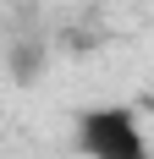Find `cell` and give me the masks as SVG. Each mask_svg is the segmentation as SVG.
I'll return each mask as SVG.
<instances>
[{"label": "cell", "mask_w": 154, "mask_h": 159, "mask_svg": "<svg viewBox=\"0 0 154 159\" xmlns=\"http://www.w3.org/2000/svg\"><path fill=\"white\" fill-rule=\"evenodd\" d=\"M72 148L83 159H154L132 104H83L72 115Z\"/></svg>", "instance_id": "cell-1"}, {"label": "cell", "mask_w": 154, "mask_h": 159, "mask_svg": "<svg viewBox=\"0 0 154 159\" xmlns=\"http://www.w3.org/2000/svg\"><path fill=\"white\" fill-rule=\"evenodd\" d=\"M6 71H11V82H39L44 77V44L39 39H11L6 44Z\"/></svg>", "instance_id": "cell-2"}]
</instances>
